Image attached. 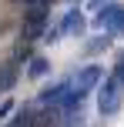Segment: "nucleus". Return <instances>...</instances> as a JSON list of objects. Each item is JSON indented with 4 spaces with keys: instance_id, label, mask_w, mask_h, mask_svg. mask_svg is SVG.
I'll use <instances>...</instances> for the list:
<instances>
[{
    "instance_id": "nucleus-1",
    "label": "nucleus",
    "mask_w": 124,
    "mask_h": 127,
    "mask_svg": "<svg viewBox=\"0 0 124 127\" xmlns=\"http://www.w3.org/2000/svg\"><path fill=\"white\" fill-rule=\"evenodd\" d=\"M121 100H124V80L118 74H111L104 84H101V90H97V107H101L104 117H114L121 110Z\"/></svg>"
},
{
    "instance_id": "nucleus-2",
    "label": "nucleus",
    "mask_w": 124,
    "mask_h": 127,
    "mask_svg": "<svg viewBox=\"0 0 124 127\" xmlns=\"http://www.w3.org/2000/svg\"><path fill=\"white\" fill-rule=\"evenodd\" d=\"M44 30H47V10H44V7H27L24 37L27 40H37V37H44Z\"/></svg>"
},
{
    "instance_id": "nucleus-3",
    "label": "nucleus",
    "mask_w": 124,
    "mask_h": 127,
    "mask_svg": "<svg viewBox=\"0 0 124 127\" xmlns=\"http://www.w3.org/2000/svg\"><path fill=\"white\" fill-rule=\"evenodd\" d=\"M87 20L81 17V10H67L64 20L57 24V37H77V33H84Z\"/></svg>"
},
{
    "instance_id": "nucleus-4",
    "label": "nucleus",
    "mask_w": 124,
    "mask_h": 127,
    "mask_svg": "<svg viewBox=\"0 0 124 127\" xmlns=\"http://www.w3.org/2000/svg\"><path fill=\"white\" fill-rule=\"evenodd\" d=\"M101 77H104V74H101V67H94V64H91V67H84V70H81L77 77H74V84H77L74 90L87 97V94H91V90H94V87L101 84Z\"/></svg>"
},
{
    "instance_id": "nucleus-5",
    "label": "nucleus",
    "mask_w": 124,
    "mask_h": 127,
    "mask_svg": "<svg viewBox=\"0 0 124 127\" xmlns=\"http://www.w3.org/2000/svg\"><path fill=\"white\" fill-rule=\"evenodd\" d=\"M121 13V3H104V7H97V17H94V24L101 27V30H107V27L114 24V17Z\"/></svg>"
},
{
    "instance_id": "nucleus-6",
    "label": "nucleus",
    "mask_w": 124,
    "mask_h": 127,
    "mask_svg": "<svg viewBox=\"0 0 124 127\" xmlns=\"http://www.w3.org/2000/svg\"><path fill=\"white\" fill-rule=\"evenodd\" d=\"M71 87H74L71 80H60V84H54L50 90H44V94H40V100H44V104H50V100H60V97H64Z\"/></svg>"
},
{
    "instance_id": "nucleus-7",
    "label": "nucleus",
    "mask_w": 124,
    "mask_h": 127,
    "mask_svg": "<svg viewBox=\"0 0 124 127\" xmlns=\"http://www.w3.org/2000/svg\"><path fill=\"white\" fill-rule=\"evenodd\" d=\"M44 74H47V60H44V57H34V64L27 67V77H34V80H40Z\"/></svg>"
},
{
    "instance_id": "nucleus-8",
    "label": "nucleus",
    "mask_w": 124,
    "mask_h": 127,
    "mask_svg": "<svg viewBox=\"0 0 124 127\" xmlns=\"http://www.w3.org/2000/svg\"><path fill=\"white\" fill-rule=\"evenodd\" d=\"M13 77H17V70H13V67L0 70V94H7V90L13 87Z\"/></svg>"
},
{
    "instance_id": "nucleus-9",
    "label": "nucleus",
    "mask_w": 124,
    "mask_h": 127,
    "mask_svg": "<svg viewBox=\"0 0 124 127\" xmlns=\"http://www.w3.org/2000/svg\"><path fill=\"white\" fill-rule=\"evenodd\" d=\"M121 30H124V7H121V13H118V17H114V24L107 27V33H121Z\"/></svg>"
},
{
    "instance_id": "nucleus-10",
    "label": "nucleus",
    "mask_w": 124,
    "mask_h": 127,
    "mask_svg": "<svg viewBox=\"0 0 124 127\" xmlns=\"http://www.w3.org/2000/svg\"><path fill=\"white\" fill-rule=\"evenodd\" d=\"M10 110H13V100H3V104H0V121H7Z\"/></svg>"
},
{
    "instance_id": "nucleus-11",
    "label": "nucleus",
    "mask_w": 124,
    "mask_h": 127,
    "mask_svg": "<svg viewBox=\"0 0 124 127\" xmlns=\"http://www.w3.org/2000/svg\"><path fill=\"white\" fill-rule=\"evenodd\" d=\"M50 3H54V0H27V7H44V10H47Z\"/></svg>"
},
{
    "instance_id": "nucleus-12",
    "label": "nucleus",
    "mask_w": 124,
    "mask_h": 127,
    "mask_svg": "<svg viewBox=\"0 0 124 127\" xmlns=\"http://www.w3.org/2000/svg\"><path fill=\"white\" fill-rule=\"evenodd\" d=\"M101 3H104V0H91V7H94V10H97V7H101Z\"/></svg>"
}]
</instances>
